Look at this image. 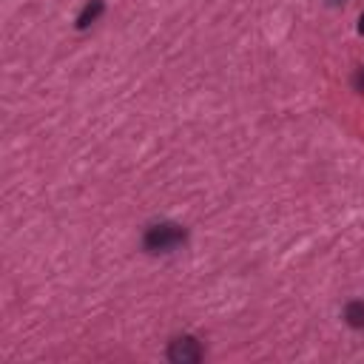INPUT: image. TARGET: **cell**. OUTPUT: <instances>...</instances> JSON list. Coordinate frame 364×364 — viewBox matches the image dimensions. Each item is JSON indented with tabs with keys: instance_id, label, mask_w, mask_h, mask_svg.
<instances>
[{
	"instance_id": "1",
	"label": "cell",
	"mask_w": 364,
	"mask_h": 364,
	"mask_svg": "<svg viewBox=\"0 0 364 364\" xmlns=\"http://www.w3.org/2000/svg\"><path fill=\"white\" fill-rule=\"evenodd\" d=\"M185 242V228L174 225V222H163V225H151L149 231H145V251L151 253H171L177 251L180 245Z\"/></svg>"
},
{
	"instance_id": "2",
	"label": "cell",
	"mask_w": 364,
	"mask_h": 364,
	"mask_svg": "<svg viewBox=\"0 0 364 364\" xmlns=\"http://www.w3.org/2000/svg\"><path fill=\"white\" fill-rule=\"evenodd\" d=\"M168 356L174 361H199L202 358V344L196 339H191V336H180V339L171 341Z\"/></svg>"
},
{
	"instance_id": "3",
	"label": "cell",
	"mask_w": 364,
	"mask_h": 364,
	"mask_svg": "<svg viewBox=\"0 0 364 364\" xmlns=\"http://www.w3.org/2000/svg\"><path fill=\"white\" fill-rule=\"evenodd\" d=\"M100 12H103V0H92V4H86L83 15L77 18V29H86V26H92V23L100 18Z\"/></svg>"
},
{
	"instance_id": "4",
	"label": "cell",
	"mask_w": 364,
	"mask_h": 364,
	"mask_svg": "<svg viewBox=\"0 0 364 364\" xmlns=\"http://www.w3.org/2000/svg\"><path fill=\"white\" fill-rule=\"evenodd\" d=\"M344 322L350 327H364V302H350L344 308Z\"/></svg>"
},
{
	"instance_id": "5",
	"label": "cell",
	"mask_w": 364,
	"mask_h": 364,
	"mask_svg": "<svg viewBox=\"0 0 364 364\" xmlns=\"http://www.w3.org/2000/svg\"><path fill=\"white\" fill-rule=\"evenodd\" d=\"M356 83H358V89H361V86H364V68H361V71H358V77H356Z\"/></svg>"
},
{
	"instance_id": "6",
	"label": "cell",
	"mask_w": 364,
	"mask_h": 364,
	"mask_svg": "<svg viewBox=\"0 0 364 364\" xmlns=\"http://www.w3.org/2000/svg\"><path fill=\"white\" fill-rule=\"evenodd\" d=\"M358 32H364V15L358 18Z\"/></svg>"
}]
</instances>
